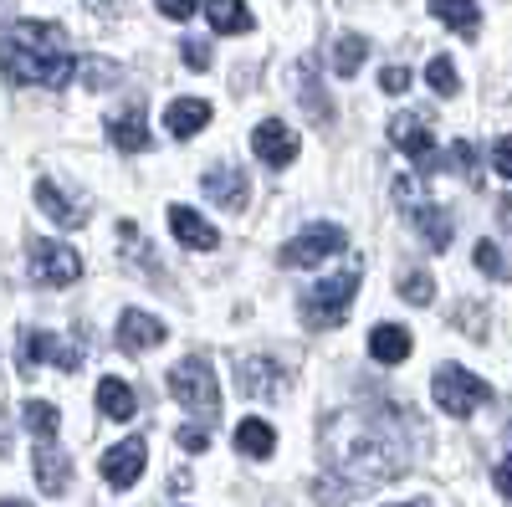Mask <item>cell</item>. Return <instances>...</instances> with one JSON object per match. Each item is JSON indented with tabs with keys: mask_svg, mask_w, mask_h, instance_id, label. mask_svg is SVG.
I'll return each mask as SVG.
<instances>
[{
	"mask_svg": "<svg viewBox=\"0 0 512 507\" xmlns=\"http://www.w3.org/2000/svg\"><path fill=\"white\" fill-rule=\"evenodd\" d=\"M0 67H6V77L21 82V88H62L77 72L67 31L57 21H16L0 36Z\"/></svg>",
	"mask_w": 512,
	"mask_h": 507,
	"instance_id": "6da1fadb",
	"label": "cell"
},
{
	"mask_svg": "<svg viewBox=\"0 0 512 507\" xmlns=\"http://www.w3.org/2000/svg\"><path fill=\"white\" fill-rule=\"evenodd\" d=\"M359 282H364V267H359V262H349L344 272L323 277V282H318L313 292H303V323H308V328H328V323H344V313H349V303H354Z\"/></svg>",
	"mask_w": 512,
	"mask_h": 507,
	"instance_id": "7a4b0ae2",
	"label": "cell"
},
{
	"mask_svg": "<svg viewBox=\"0 0 512 507\" xmlns=\"http://www.w3.org/2000/svg\"><path fill=\"white\" fill-rule=\"evenodd\" d=\"M169 395H175V400H180L190 415H200V420H216L221 395H216V369H210V359H200V354L180 359L175 369H169Z\"/></svg>",
	"mask_w": 512,
	"mask_h": 507,
	"instance_id": "3957f363",
	"label": "cell"
},
{
	"mask_svg": "<svg viewBox=\"0 0 512 507\" xmlns=\"http://www.w3.org/2000/svg\"><path fill=\"white\" fill-rule=\"evenodd\" d=\"M431 395H436V405L446 410V415H456V420H466V415H477L482 405H487V385L477 374H466L461 364H441L436 369V379H431Z\"/></svg>",
	"mask_w": 512,
	"mask_h": 507,
	"instance_id": "277c9868",
	"label": "cell"
},
{
	"mask_svg": "<svg viewBox=\"0 0 512 507\" xmlns=\"http://www.w3.org/2000/svg\"><path fill=\"white\" fill-rule=\"evenodd\" d=\"M26 257H31L36 282H47V287H72V282L82 277V257H77L72 246H62V241L36 236V241L26 246Z\"/></svg>",
	"mask_w": 512,
	"mask_h": 507,
	"instance_id": "5b68a950",
	"label": "cell"
},
{
	"mask_svg": "<svg viewBox=\"0 0 512 507\" xmlns=\"http://www.w3.org/2000/svg\"><path fill=\"white\" fill-rule=\"evenodd\" d=\"M338 246H344V231H338V226H308L303 236H292V241L282 246V267H297V272H308V267L328 262Z\"/></svg>",
	"mask_w": 512,
	"mask_h": 507,
	"instance_id": "8992f818",
	"label": "cell"
},
{
	"mask_svg": "<svg viewBox=\"0 0 512 507\" xmlns=\"http://www.w3.org/2000/svg\"><path fill=\"white\" fill-rule=\"evenodd\" d=\"M118 349L123 354H144V349H159L164 338H169V328L154 318V313H144V308H128L123 318H118Z\"/></svg>",
	"mask_w": 512,
	"mask_h": 507,
	"instance_id": "52a82bcc",
	"label": "cell"
},
{
	"mask_svg": "<svg viewBox=\"0 0 512 507\" xmlns=\"http://www.w3.org/2000/svg\"><path fill=\"white\" fill-rule=\"evenodd\" d=\"M144 461H149V446H144V436H128V441H118L108 456H103V477H108V487H134L139 477H144Z\"/></svg>",
	"mask_w": 512,
	"mask_h": 507,
	"instance_id": "ba28073f",
	"label": "cell"
},
{
	"mask_svg": "<svg viewBox=\"0 0 512 507\" xmlns=\"http://www.w3.org/2000/svg\"><path fill=\"white\" fill-rule=\"evenodd\" d=\"M390 139H395V149L405 154V159H415L425 175L436 169V144H431V129H425V118H415V113H400L395 123H390Z\"/></svg>",
	"mask_w": 512,
	"mask_h": 507,
	"instance_id": "9c48e42d",
	"label": "cell"
},
{
	"mask_svg": "<svg viewBox=\"0 0 512 507\" xmlns=\"http://www.w3.org/2000/svg\"><path fill=\"white\" fill-rule=\"evenodd\" d=\"M251 149H256V159H262V164L287 169L292 154H297V134L287 129L282 118H267V123H256V129H251Z\"/></svg>",
	"mask_w": 512,
	"mask_h": 507,
	"instance_id": "30bf717a",
	"label": "cell"
},
{
	"mask_svg": "<svg viewBox=\"0 0 512 507\" xmlns=\"http://www.w3.org/2000/svg\"><path fill=\"white\" fill-rule=\"evenodd\" d=\"M67 477H72V461L62 456L57 436H41V441H36V482H41V492L62 497V492H67Z\"/></svg>",
	"mask_w": 512,
	"mask_h": 507,
	"instance_id": "8fae6325",
	"label": "cell"
},
{
	"mask_svg": "<svg viewBox=\"0 0 512 507\" xmlns=\"http://www.w3.org/2000/svg\"><path fill=\"white\" fill-rule=\"evenodd\" d=\"M36 205L47 210V216H52L62 231L82 226V221H88V210H93L88 200H67V195H62V185H52V180H41V185H36Z\"/></svg>",
	"mask_w": 512,
	"mask_h": 507,
	"instance_id": "7c38bea8",
	"label": "cell"
},
{
	"mask_svg": "<svg viewBox=\"0 0 512 507\" xmlns=\"http://www.w3.org/2000/svg\"><path fill=\"white\" fill-rule=\"evenodd\" d=\"M169 231H175V241H185L190 251H216V226L200 221L190 205H169Z\"/></svg>",
	"mask_w": 512,
	"mask_h": 507,
	"instance_id": "4fadbf2b",
	"label": "cell"
},
{
	"mask_svg": "<svg viewBox=\"0 0 512 507\" xmlns=\"http://www.w3.org/2000/svg\"><path fill=\"white\" fill-rule=\"evenodd\" d=\"M26 364H57V369L72 374L82 364V354L57 333H26Z\"/></svg>",
	"mask_w": 512,
	"mask_h": 507,
	"instance_id": "5bb4252c",
	"label": "cell"
},
{
	"mask_svg": "<svg viewBox=\"0 0 512 507\" xmlns=\"http://www.w3.org/2000/svg\"><path fill=\"white\" fill-rule=\"evenodd\" d=\"M205 123H210V103L205 98H175V103L164 108V129L175 134V139H195Z\"/></svg>",
	"mask_w": 512,
	"mask_h": 507,
	"instance_id": "9a60e30c",
	"label": "cell"
},
{
	"mask_svg": "<svg viewBox=\"0 0 512 507\" xmlns=\"http://www.w3.org/2000/svg\"><path fill=\"white\" fill-rule=\"evenodd\" d=\"M108 139H113L118 149H128V154H139V149H149V129H144V108H139V103H128L123 113H113V118H108Z\"/></svg>",
	"mask_w": 512,
	"mask_h": 507,
	"instance_id": "2e32d148",
	"label": "cell"
},
{
	"mask_svg": "<svg viewBox=\"0 0 512 507\" xmlns=\"http://www.w3.org/2000/svg\"><path fill=\"white\" fill-rule=\"evenodd\" d=\"M400 205L410 210L415 231L425 236V246H431V251H446L451 246V216H446V210H431V205H420V200H400Z\"/></svg>",
	"mask_w": 512,
	"mask_h": 507,
	"instance_id": "e0dca14e",
	"label": "cell"
},
{
	"mask_svg": "<svg viewBox=\"0 0 512 507\" xmlns=\"http://www.w3.org/2000/svg\"><path fill=\"white\" fill-rule=\"evenodd\" d=\"M431 16L446 21L451 31H461L466 41H472L482 31V11H477V0H431Z\"/></svg>",
	"mask_w": 512,
	"mask_h": 507,
	"instance_id": "ac0fdd59",
	"label": "cell"
},
{
	"mask_svg": "<svg viewBox=\"0 0 512 507\" xmlns=\"http://www.w3.org/2000/svg\"><path fill=\"white\" fill-rule=\"evenodd\" d=\"M369 354H374L379 364H400V359L410 354V328H400V323H379V328L369 333Z\"/></svg>",
	"mask_w": 512,
	"mask_h": 507,
	"instance_id": "d6986e66",
	"label": "cell"
},
{
	"mask_svg": "<svg viewBox=\"0 0 512 507\" xmlns=\"http://www.w3.org/2000/svg\"><path fill=\"white\" fill-rule=\"evenodd\" d=\"M205 195H216L226 210H246V175H241V169H210V175H205Z\"/></svg>",
	"mask_w": 512,
	"mask_h": 507,
	"instance_id": "ffe728a7",
	"label": "cell"
},
{
	"mask_svg": "<svg viewBox=\"0 0 512 507\" xmlns=\"http://www.w3.org/2000/svg\"><path fill=\"white\" fill-rule=\"evenodd\" d=\"M236 446H241V456H256V461H267L272 451H277V431L267 426V420H241L236 426Z\"/></svg>",
	"mask_w": 512,
	"mask_h": 507,
	"instance_id": "44dd1931",
	"label": "cell"
},
{
	"mask_svg": "<svg viewBox=\"0 0 512 507\" xmlns=\"http://www.w3.org/2000/svg\"><path fill=\"white\" fill-rule=\"evenodd\" d=\"M205 16H210V26H216L221 36H241V31H251V11H246V0H210Z\"/></svg>",
	"mask_w": 512,
	"mask_h": 507,
	"instance_id": "7402d4cb",
	"label": "cell"
},
{
	"mask_svg": "<svg viewBox=\"0 0 512 507\" xmlns=\"http://www.w3.org/2000/svg\"><path fill=\"white\" fill-rule=\"evenodd\" d=\"M98 405H103V415H113V420H134V410H139L134 390H128L123 379H103V385H98Z\"/></svg>",
	"mask_w": 512,
	"mask_h": 507,
	"instance_id": "603a6c76",
	"label": "cell"
},
{
	"mask_svg": "<svg viewBox=\"0 0 512 507\" xmlns=\"http://www.w3.org/2000/svg\"><path fill=\"white\" fill-rule=\"evenodd\" d=\"M364 57H369V41L364 36H338L333 41V72L338 77H354L364 67Z\"/></svg>",
	"mask_w": 512,
	"mask_h": 507,
	"instance_id": "cb8c5ba5",
	"label": "cell"
},
{
	"mask_svg": "<svg viewBox=\"0 0 512 507\" xmlns=\"http://www.w3.org/2000/svg\"><path fill=\"white\" fill-rule=\"evenodd\" d=\"M26 426L36 431V441L41 436H57V426H62V415H57V405H47V400H26Z\"/></svg>",
	"mask_w": 512,
	"mask_h": 507,
	"instance_id": "d4e9b609",
	"label": "cell"
},
{
	"mask_svg": "<svg viewBox=\"0 0 512 507\" xmlns=\"http://www.w3.org/2000/svg\"><path fill=\"white\" fill-rule=\"evenodd\" d=\"M425 82H431L441 98H456V67H451V57H431V67H425Z\"/></svg>",
	"mask_w": 512,
	"mask_h": 507,
	"instance_id": "484cf974",
	"label": "cell"
},
{
	"mask_svg": "<svg viewBox=\"0 0 512 507\" xmlns=\"http://www.w3.org/2000/svg\"><path fill=\"white\" fill-rule=\"evenodd\" d=\"M400 298L415 303V308H425V303L436 298V282L425 277V272H410V277H400Z\"/></svg>",
	"mask_w": 512,
	"mask_h": 507,
	"instance_id": "4316f807",
	"label": "cell"
},
{
	"mask_svg": "<svg viewBox=\"0 0 512 507\" xmlns=\"http://www.w3.org/2000/svg\"><path fill=\"white\" fill-rule=\"evenodd\" d=\"M77 67H82V82H88V88H108V82H118V67H113V62H103V57L77 62Z\"/></svg>",
	"mask_w": 512,
	"mask_h": 507,
	"instance_id": "83f0119b",
	"label": "cell"
},
{
	"mask_svg": "<svg viewBox=\"0 0 512 507\" xmlns=\"http://www.w3.org/2000/svg\"><path fill=\"white\" fill-rule=\"evenodd\" d=\"M180 52H185V67H190V72H210V41L190 36V41H185Z\"/></svg>",
	"mask_w": 512,
	"mask_h": 507,
	"instance_id": "f1b7e54d",
	"label": "cell"
},
{
	"mask_svg": "<svg viewBox=\"0 0 512 507\" xmlns=\"http://www.w3.org/2000/svg\"><path fill=\"white\" fill-rule=\"evenodd\" d=\"M477 267H482L487 277H507V262H502V251H497L492 241H482V246H477Z\"/></svg>",
	"mask_w": 512,
	"mask_h": 507,
	"instance_id": "f546056e",
	"label": "cell"
},
{
	"mask_svg": "<svg viewBox=\"0 0 512 507\" xmlns=\"http://www.w3.org/2000/svg\"><path fill=\"white\" fill-rule=\"evenodd\" d=\"M200 11V0H159V16H169V21H190Z\"/></svg>",
	"mask_w": 512,
	"mask_h": 507,
	"instance_id": "4dcf8cb0",
	"label": "cell"
},
{
	"mask_svg": "<svg viewBox=\"0 0 512 507\" xmlns=\"http://www.w3.org/2000/svg\"><path fill=\"white\" fill-rule=\"evenodd\" d=\"M175 441H180L185 451H205V446H210V431H205V426H180Z\"/></svg>",
	"mask_w": 512,
	"mask_h": 507,
	"instance_id": "1f68e13d",
	"label": "cell"
},
{
	"mask_svg": "<svg viewBox=\"0 0 512 507\" xmlns=\"http://www.w3.org/2000/svg\"><path fill=\"white\" fill-rule=\"evenodd\" d=\"M492 164H497V175L512 180V139H497V144H492Z\"/></svg>",
	"mask_w": 512,
	"mask_h": 507,
	"instance_id": "d6a6232c",
	"label": "cell"
},
{
	"mask_svg": "<svg viewBox=\"0 0 512 507\" xmlns=\"http://www.w3.org/2000/svg\"><path fill=\"white\" fill-rule=\"evenodd\" d=\"M379 82H384V93H405V88H410V72H405V67H390Z\"/></svg>",
	"mask_w": 512,
	"mask_h": 507,
	"instance_id": "836d02e7",
	"label": "cell"
},
{
	"mask_svg": "<svg viewBox=\"0 0 512 507\" xmlns=\"http://www.w3.org/2000/svg\"><path fill=\"white\" fill-rule=\"evenodd\" d=\"M497 492L512 502V456H507V461H497Z\"/></svg>",
	"mask_w": 512,
	"mask_h": 507,
	"instance_id": "e575fe53",
	"label": "cell"
},
{
	"mask_svg": "<svg viewBox=\"0 0 512 507\" xmlns=\"http://www.w3.org/2000/svg\"><path fill=\"white\" fill-rule=\"evenodd\" d=\"M0 507H26V502H0Z\"/></svg>",
	"mask_w": 512,
	"mask_h": 507,
	"instance_id": "d590c367",
	"label": "cell"
},
{
	"mask_svg": "<svg viewBox=\"0 0 512 507\" xmlns=\"http://www.w3.org/2000/svg\"><path fill=\"white\" fill-rule=\"evenodd\" d=\"M405 507H415V502H405Z\"/></svg>",
	"mask_w": 512,
	"mask_h": 507,
	"instance_id": "8d00e7d4",
	"label": "cell"
}]
</instances>
